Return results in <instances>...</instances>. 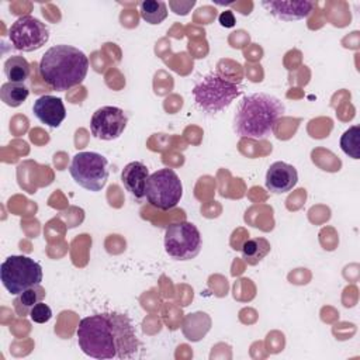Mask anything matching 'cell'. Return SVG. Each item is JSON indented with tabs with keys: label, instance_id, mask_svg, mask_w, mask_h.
Here are the masks:
<instances>
[{
	"label": "cell",
	"instance_id": "1",
	"mask_svg": "<svg viewBox=\"0 0 360 360\" xmlns=\"http://www.w3.org/2000/svg\"><path fill=\"white\" fill-rule=\"evenodd\" d=\"M76 335L82 352L98 360L132 357L139 346L131 319L118 312L83 318Z\"/></svg>",
	"mask_w": 360,
	"mask_h": 360
},
{
	"label": "cell",
	"instance_id": "17",
	"mask_svg": "<svg viewBox=\"0 0 360 360\" xmlns=\"http://www.w3.org/2000/svg\"><path fill=\"white\" fill-rule=\"evenodd\" d=\"M31 73V66L24 56L11 55L4 62V75L8 82L13 83H24Z\"/></svg>",
	"mask_w": 360,
	"mask_h": 360
},
{
	"label": "cell",
	"instance_id": "19",
	"mask_svg": "<svg viewBox=\"0 0 360 360\" xmlns=\"http://www.w3.org/2000/svg\"><path fill=\"white\" fill-rule=\"evenodd\" d=\"M139 13L141 17L152 24H160L167 17V6L165 1H156V0H145L139 3Z\"/></svg>",
	"mask_w": 360,
	"mask_h": 360
},
{
	"label": "cell",
	"instance_id": "2",
	"mask_svg": "<svg viewBox=\"0 0 360 360\" xmlns=\"http://www.w3.org/2000/svg\"><path fill=\"white\" fill-rule=\"evenodd\" d=\"M285 111L284 103L267 93H252L242 98L233 115V131L242 138L267 139Z\"/></svg>",
	"mask_w": 360,
	"mask_h": 360
},
{
	"label": "cell",
	"instance_id": "4",
	"mask_svg": "<svg viewBox=\"0 0 360 360\" xmlns=\"http://www.w3.org/2000/svg\"><path fill=\"white\" fill-rule=\"evenodd\" d=\"M242 94V87L218 72H210L193 87V97L200 110L214 115L228 108Z\"/></svg>",
	"mask_w": 360,
	"mask_h": 360
},
{
	"label": "cell",
	"instance_id": "9",
	"mask_svg": "<svg viewBox=\"0 0 360 360\" xmlns=\"http://www.w3.org/2000/svg\"><path fill=\"white\" fill-rule=\"evenodd\" d=\"M8 38L17 51L32 52L48 42L49 30L41 20L32 15H22L10 27Z\"/></svg>",
	"mask_w": 360,
	"mask_h": 360
},
{
	"label": "cell",
	"instance_id": "21",
	"mask_svg": "<svg viewBox=\"0 0 360 360\" xmlns=\"http://www.w3.org/2000/svg\"><path fill=\"white\" fill-rule=\"evenodd\" d=\"M30 319L35 323H45L52 318V309L44 304L42 301L38 302L35 307H32V309L30 311Z\"/></svg>",
	"mask_w": 360,
	"mask_h": 360
},
{
	"label": "cell",
	"instance_id": "3",
	"mask_svg": "<svg viewBox=\"0 0 360 360\" xmlns=\"http://www.w3.org/2000/svg\"><path fill=\"white\" fill-rule=\"evenodd\" d=\"M89 70V58L72 45L51 46L39 60V76L53 90L65 91L80 84Z\"/></svg>",
	"mask_w": 360,
	"mask_h": 360
},
{
	"label": "cell",
	"instance_id": "14",
	"mask_svg": "<svg viewBox=\"0 0 360 360\" xmlns=\"http://www.w3.org/2000/svg\"><path fill=\"white\" fill-rule=\"evenodd\" d=\"M149 179V170L142 162L128 163L121 173V181L127 191H129L135 198L145 197V187Z\"/></svg>",
	"mask_w": 360,
	"mask_h": 360
},
{
	"label": "cell",
	"instance_id": "10",
	"mask_svg": "<svg viewBox=\"0 0 360 360\" xmlns=\"http://www.w3.org/2000/svg\"><path fill=\"white\" fill-rule=\"evenodd\" d=\"M128 117L120 107L105 105L96 110L90 120V131L94 138L103 141L117 139L125 129Z\"/></svg>",
	"mask_w": 360,
	"mask_h": 360
},
{
	"label": "cell",
	"instance_id": "8",
	"mask_svg": "<svg viewBox=\"0 0 360 360\" xmlns=\"http://www.w3.org/2000/svg\"><path fill=\"white\" fill-rule=\"evenodd\" d=\"M201 245L198 228L188 221H180L166 228L165 250L174 260L194 259L200 253Z\"/></svg>",
	"mask_w": 360,
	"mask_h": 360
},
{
	"label": "cell",
	"instance_id": "15",
	"mask_svg": "<svg viewBox=\"0 0 360 360\" xmlns=\"http://www.w3.org/2000/svg\"><path fill=\"white\" fill-rule=\"evenodd\" d=\"M45 288L41 284H37L34 287H30L28 290L22 291L17 295L14 300V309L18 316H27L30 315V311L32 307H35L38 302H41L45 298Z\"/></svg>",
	"mask_w": 360,
	"mask_h": 360
},
{
	"label": "cell",
	"instance_id": "20",
	"mask_svg": "<svg viewBox=\"0 0 360 360\" xmlns=\"http://www.w3.org/2000/svg\"><path fill=\"white\" fill-rule=\"evenodd\" d=\"M359 138H360V128L357 125L350 127L349 129H346L340 138V148L342 150L353 158V159H359L360 158V146H359Z\"/></svg>",
	"mask_w": 360,
	"mask_h": 360
},
{
	"label": "cell",
	"instance_id": "6",
	"mask_svg": "<svg viewBox=\"0 0 360 360\" xmlns=\"http://www.w3.org/2000/svg\"><path fill=\"white\" fill-rule=\"evenodd\" d=\"M183 195V184L173 169L163 167L149 174L145 187L148 202L162 211L174 208Z\"/></svg>",
	"mask_w": 360,
	"mask_h": 360
},
{
	"label": "cell",
	"instance_id": "22",
	"mask_svg": "<svg viewBox=\"0 0 360 360\" xmlns=\"http://www.w3.org/2000/svg\"><path fill=\"white\" fill-rule=\"evenodd\" d=\"M219 24L222 25V27H225V28H231V27H233L235 25V15H233V13L232 11H229V10H226V11H222L221 14H219Z\"/></svg>",
	"mask_w": 360,
	"mask_h": 360
},
{
	"label": "cell",
	"instance_id": "13",
	"mask_svg": "<svg viewBox=\"0 0 360 360\" xmlns=\"http://www.w3.org/2000/svg\"><path fill=\"white\" fill-rule=\"evenodd\" d=\"M262 6L276 18L281 21H295L302 20L309 15L314 8V3L308 0H297V1H280L270 0L262 1Z\"/></svg>",
	"mask_w": 360,
	"mask_h": 360
},
{
	"label": "cell",
	"instance_id": "18",
	"mask_svg": "<svg viewBox=\"0 0 360 360\" xmlns=\"http://www.w3.org/2000/svg\"><path fill=\"white\" fill-rule=\"evenodd\" d=\"M30 96V89L24 83L6 82L0 89L1 101L8 107L21 105Z\"/></svg>",
	"mask_w": 360,
	"mask_h": 360
},
{
	"label": "cell",
	"instance_id": "16",
	"mask_svg": "<svg viewBox=\"0 0 360 360\" xmlns=\"http://www.w3.org/2000/svg\"><path fill=\"white\" fill-rule=\"evenodd\" d=\"M270 249H271V246L267 239L250 238L243 242V245L240 248V253L248 264L255 266L269 255Z\"/></svg>",
	"mask_w": 360,
	"mask_h": 360
},
{
	"label": "cell",
	"instance_id": "12",
	"mask_svg": "<svg viewBox=\"0 0 360 360\" xmlns=\"http://www.w3.org/2000/svg\"><path fill=\"white\" fill-rule=\"evenodd\" d=\"M32 111L42 124L51 128H58L66 117V108L62 98L49 94L38 97L32 105Z\"/></svg>",
	"mask_w": 360,
	"mask_h": 360
},
{
	"label": "cell",
	"instance_id": "11",
	"mask_svg": "<svg viewBox=\"0 0 360 360\" xmlns=\"http://www.w3.org/2000/svg\"><path fill=\"white\" fill-rule=\"evenodd\" d=\"M298 181L297 169L285 162H274L266 173V187L274 194L290 191Z\"/></svg>",
	"mask_w": 360,
	"mask_h": 360
},
{
	"label": "cell",
	"instance_id": "5",
	"mask_svg": "<svg viewBox=\"0 0 360 360\" xmlns=\"http://www.w3.org/2000/svg\"><path fill=\"white\" fill-rule=\"evenodd\" d=\"M0 280L10 294L18 295L30 287L41 284L42 267L28 256L13 255L1 263Z\"/></svg>",
	"mask_w": 360,
	"mask_h": 360
},
{
	"label": "cell",
	"instance_id": "7",
	"mask_svg": "<svg viewBox=\"0 0 360 360\" xmlns=\"http://www.w3.org/2000/svg\"><path fill=\"white\" fill-rule=\"evenodd\" d=\"M69 173L89 191H100L108 180V160L97 152H79L72 158Z\"/></svg>",
	"mask_w": 360,
	"mask_h": 360
}]
</instances>
